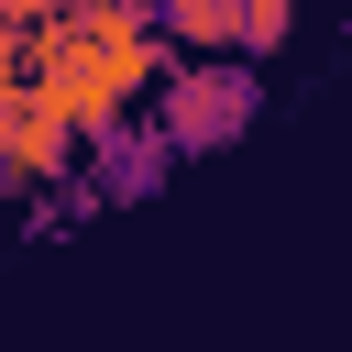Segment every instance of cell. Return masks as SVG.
<instances>
[{
    "mask_svg": "<svg viewBox=\"0 0 352 352\" xmlns=\"http://www.w3.org/2000/svg\"><path fill=\"white\" fill-rule=\"evenodd\" d=\"M253 99H264V88H253L242 66H220V55H209V66H187V55H176V77H165L143 110L176 132V154H209V143H231V132L253 121Z\"/></svg>",
    "mask_w": 352,
    "mask_h": 352,
    "instance_id": "obj_1",
    "label": "cell"
},
{
    "mask_svg": "<svg viewBox=\"0 0 352 352\" xmlns=\"http://www.w3.org/2000/svg\"><path fill=\"white\" fill-rule=\"evenodd\" d=\"M286 22H297V0H242V55H275Z\"/></svg>",
    "mask_w": 352,
    "mask_h": 352,
    "instance_id": "obj_4",
    "label": "cell"
},
{
    "mask_svg": "<svg viewBox=\"0 0 352 352\" xmlns=\"http://www.w3.org/2000/svg\"><path fill=\"white\" fill-rule=\"evenodd\" d=\"M165 165H176V132H165L154 110H143V121L121 110L110 132H88V176H99V198H143Z\"/></svg>",
    "mask_w": 352,
    "mask_h": 352,
    "instance_id": "obj_2",
    "label": "cell"
},
{
    "mask_svg": "<svg viewBox=\"0 0 352 352\" xmlns=\"http://www.w3.org/2000/svg\"><path fill=\"white\" fill-rule=\"evenodd\" d=\"M0 11H11V22H55L66 0H0Z\"/></svg>",
    "mask_w": 352,
    "mask_h": 352,
    "instance_id": "obj_5",
    "label": "cell"
},
{
    "mask_svg": "<svg viewBox=\"0 0 352 352\" xmlns=\"http://www.w3.org/2000/svg\"><path fill=\"white\" fill-rule=\"evenodd\" d=\"M154 22L187 55H242V0H154Z\"/></svg>",
    "mask_w": 352,
    "mask_h": 352,
    "instance_id": "obj_3",
    "label": "cell"
}]
</instances>
